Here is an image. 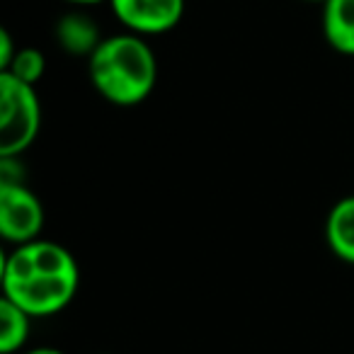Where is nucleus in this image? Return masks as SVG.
<instances>
[{"label": "nucleus", "mask_w": 354, "mask_h": 354, "mask_svg": "<svg viewBox=\"0 0 354 354\" xmlns=\"http://www.w3.org/2000/svg\"><path fill=\"white\" fill-rule=\"evenodd\" d=\"M80 270L64 245L37 241L15 245L3 262V299L17 304L32 318L56 315L75 299Z\"/></svg>", "instance_id": "nucleus-1"}, {"label": "nucleus", "mask_w": 354, "mask_h": 354, "mask_svg": "<svg viewBox=\"0 0 354 354\" xmlns=\"http://www.w3.org/2000/svg\"><path fill=\"white\" fill-rule=\"evenodd\" d=\"M88 75L93 88L107 102L117 107H133L156 90V51L143 37L131 32L104 37L88 59Z\"/></svg>", "instance_id": "nucleus-2"}, {"label": "nucleus", "mask_w": 354, "mask_h": 354, "mask_svg": "<svg viewBox=\"0 0 354 354\" xmlns=\"http://www.w3.org/2000/svg\"><path fill=\"white\" fill-rule=\"evenodd\" d=\"M41 102L35 85L0 73V156L17 158L37 141Z\"/></svg>", "instance_id": "nucleus-3"}, {"label": "nucleus", "mask_w": 354, "mask_h": 354, "mask_svg": "<svg viewBox=\"0 0 354 354\" xmlns=\"http://www.w3.org/2000/svg\"><path fill=\"white\" fill-rule=\"evenodd\" d=\"M44 231V207L22 183H0V233L12 245H25Z\"/></svg>", "instance_id": "nucleus-4"}, {"label": "nucleus", "mask_w": 354, "mask_h": 354, "mask_svg": "<svg viewBox=\"0 0 354 354\" xmlns=\"http://www.w3.org/2000/svg\"><path fill=\"white\" fill-rule=\"evenodd\" d=\"M127 32L138 37L165 35L185 15V0H107Z\"/></svg>", "instance_id": "nucleus-5"}, {"label": "nucleus", "mask_w": 354, "mask_h": 354, "mask_svg": "<svg viewBox=\"0 0 354 354\" xmlns=\"http://www.w3.org/2000/svg\"><path fill=\"white\" fill-rule=\"evenodd\" d=\"M323 37L337 54L354 56V0H325Z\"/></svg>", "instance_id": "nucleus-6"}, {"label": "nucleus", "mask_w": 354, "mask_h": 354, "mask_svg": "<svg viewBox=\"0 0 354 354\" xmlns=\"http://www.w3.org/2000/svg\"><path fill=\"white\" fill-rule=\"evenodd\" d=\"M325 241L335 257L354 265V194L342 197L330 209L325 221Z\"/></svg>", "instance_id": "nucleus-7"}, {"label": "nucleus", "mask_w": 354, "mask_h": 354, "mask_svg": "<svg viewBox=\"0 0 354 354\" xmlns=\"http://www.w3.org/2000/svg\"><path fill=\"white\" fill-rule=\"evenodd\" d=\"M56 37H59V44L68 54L88 56V59L102 41L97 25L83 12H68V15L61 17L59 25H56Z\"/></svg>", "instance_id": "nucleus-8"}, {"label": "nucleus", "mask_w": 354, "mask_h": 354, "mask_svg": "<svg viewBox=\"0 0 354 354\" xmlns=\"http://www.w3.org/2000/svg\"><path fill=\"white\" fill-rule=\"evenodd\" d=\"M30 323L32 315L27 310H22L20 306L8 299L0 301V352H20L30 337Z\"/></svg>", "instance_id": "nucleus-9"}, {"label": "nucleus", "mask_w": 354, "mask_h": 354, "mask_svg": "<svg viewBox=\"0 0 354 354\" xmlns=\"http://www.w3.org/2000/svg\"><path fill=\"white\" fill-rule=\"evenodd\" d=\"M44 71H46L44 54H41L39 49H35V46H22V49H17L10 66H8L6 71H0V73H8V75H12V78L37 88V83L44 78Z\"/></svg>", "instance_id": "nucleus-10"}, {"label": "nucleus", "mask_w": 354, "mask_h": 354, "mask_svg": "<svg viewBox=\"0 0 354 354\" xmlns=\"http://www.w3.org/2000/svg\"><path fill=\"white\" fill-rule=\"evenodd\" d=\"M15 54H17V46H15V41H12L10 32L3 30L0 32V71H6L8 66H10Z\"/></svg>", "instance_id": "nucleus-11"}, {"label": "nucleus", "mask_w": 354, "mask_h": 354, "mask_svg": "<svg viewBox=\"0 0 354 354\" xmlns=\"http://www.w3.org/2000/svg\"><path fill=\"white\" fill-rule=\"evenodd\" d=\"M25 354H66V352H61V349H56V347H37V349H30V352H25Z\"/></svg>", "instance_id": "nucleus-12"}, {"label": "nucleus", "mask_w": 354, "mask_h": 354, "mask_svg": "<svg viewBox=\"0 0 354 354\" xmlns=\"http://www.w3.org/2000/svg\"><path fill=\"white\" fill-rule=\"evenodd\" d=\"M66 3H75V6H95V3H102V0H66Z\"/></svg>", "instance_id": "nucleus-13"}, {"label": "nucleus", "mask_w": 354, "mask_h": 354, "mask_svg": "<svg viewBox=\"0 0 354 354\" xmlns=\"http://www.w3.org/2000/svg\"><path fill=\"white\" fill-rule=\"evenodd\" d=\"M306 3H320V6H323L325 0H306Z\"/></svg>", "instance_id": "nucleus-14"}]
</instances>
